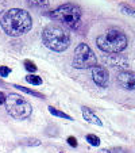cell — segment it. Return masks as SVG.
Returning <instances> with one entry per match:
<instances>
[{
	"mask_svg": "<svg viewBox=\"0 0 135 153\" xmlns=\"http://www.w3.org/2000/svg\"><path fill=\"white\" fill-rule=\"evenodd\" d=\"M97 48L105 53H120L126 49L127 46V37L124 33L119 31V30H108L96 39Z\"/></svg>",
	"mask_w": 135,
	"mask_h": 153,
	"instance_id": "obj_3",
	"label": "cell"
},
{
	"mask_svg": "<svg viewBox=\"0 0 135 153\" xmlns=\"http://www.w3.org/2000/svg\"><path fill=\"white\" fill-rule=\"evenodd\" d=\"M14 87H15V88H18V90H20V91H23V92L29 94V95L37 96V98H41V99H43V98H45V95H43V94H41V92H38V91L29 90V88H26V87H20V85H14Z\"/></svg>",
	"mask_w": 135,
	"mask_h": 153,
	"instance_id": "obj_12",
	"label": "cell"
},
{
	"mask_svg": "<svg viewBox=\"0 0 135 153\" xmlns=\"http://www.w3.org/2000/svg\"><path fill=\"white\" fill-rule=\"evenodd\" d=\"M6 108L7 113L15 119H26L31 115L32 107L23 96L18 94H10L6 98Z\"/></svg>",
	"mask_w": 135,
	"mask_h": 153,
	"instance_id": "obj_5",
	"label": "cell"
},
{
	"mask_svg": "<svg viewBox=\"0 0 135 153\" xmlns=\"http://www.w3.org/2000/svg\"><path fill=\"white\" fill-rule=\"evenodd\" d=\"M49 111H50V114H52V115H54V117H60V118L68 119V121H73V118L70 115H68V114H65V113H62V111L57 110V108H54L53 106H49Z\"/></svg>",
	"mask_w": 135,
	"mask_h": 153,
	"instance_id": "obj_11",
	"label": "cell"
},
{
	"mask_svg": "<svg viewBox=\"0 0 135 153\" xmlns=\"http://www.w3.org/2000/svg\"><path fill=\"white\" fill-rule=\"evenodd\" d=\"M68 144H69L72 148H76L77 146V140H76L73 136H70L69 138H68Z\"/></svg>",
	"mask_w": 135,
	"mask_h": 153,
	"instance_id": "obj_19",
	"label": "cell"
},
{
	"mask_svg": "<svg viewBox=\"0 0 135 153\" xmlns=\"http://www.w3.org/2000/svg\"><path fill=\"white\" fill-rule=\"evenodd\" d=\"M11 73V69L8 67H0V76L1 77H7Z\"/></svg>",
	"mask_w": 135,
	"mask_h": 153,
	"instance_id": "obj_18",
	"label": "cell"
},
{
	"mask_svg": "<svg viewBox=\"0 0 135 153\" xmlns=\"http://www.w3.org/2000/svg\"><path fill=\"white\" fill-rule=\"evenodd\" d=\"M81 111H83L84 119L88 121L89 123H93V125H96V126H103V122L100 121V118H99V117L96 115L92 110H91V108H88V107L84 106L83 108H81Z\"/></svg>",
	"mask_w": 135,
	"mask_h": 153,
	"instance_id": "obj_9",
	"label": "cell"
},
{
	"mask_svg": "<svg viewBox=\"0 0 135 153\" xmlns=\"http://www.w3.org/2000/svg\"><path fill=\"white\" fill-rule=\"evenodd\" d=\"M6 94L4 92H1V91H0V106H1V104H4L6 103Z\"/></svg>",
	"mask_w": 135,
	"mask_h": 153,
	"instance_id": "obj_21",
	"label": "cell"
},
{
	"mask_svg": "<svg viewBox=\"0 0 135 153\" xmlns=\"http://www.w3.org/2000/svg\"><path fill=\"white\" fill-rule=\"evenodd\" d=\"M43 45L53 52H65L70 45V37L61 26L49 25L42 31Z\"/></svg>",
	"mask_w": 135,
	"mask_h": 153,
	"instance_id": "obj_2",
	"label": "cell"
},
{
	"mask_svg": "<svg viewBox=\"0 0 135 153\" xmlns=\"http://www.w3.org/2000/svg\"><path fill=\"white\" fill-rule=\"evenodd\" d=\"M99 153H114V150H109V149H101V150H99Z\"/></svg>",
	"mask_w": 135,
	"mask_h": 153,
	"instance_id": "obj_22",
	"label": "cell"
},
{
	"mask_svg": "<svg viewBox=\"0 0 135 153\" xmlns=\"http://www.w3.org/2000/svg\"><path fill=\"white\" fill-rule=\"evenodd\" d=\"M4 11H6V1L0 0V16H1V14H4Z\"/></svg>",
	"mask_w": 135,
	"mask_h": 153,
	"instance_id": "obj_20",
	"label": "cell"
},
{
	"mask_svg": "<svg viewBox=\"0 0 135 153\" xmlns=\"http://www.w3.org/2000/svg\"><path fill=\"white\" fill-rule=\"evenodd\" d=\"M85 140L92 145V146H99V145H100V138H99L97 136H95V134H88V136L85 137Z\"/></svg>",
	"mask_w": 135,
	"mask_h": 153,
	"instance_id": "obj_15",
	"label": "cell"
},
{
	"mask_svg": "<svg viewBox=\"0 0 135 153\" xmlns=\"http://www.w3.org/2000/svg\"><path fill=\"white\" fill-rule=\"evenodd\" d=\"M92 77H93V81H95L99 87L105 88V87L108 85L109 75H108V71L104 67H100V65L92 67Z\"/></svg>",
	"mask_w": 135,
	"mask_h": 153,
	"instance_id": "obj_7",
	"label": "cell"
},
{
	"mask_svg": "<svg viewBox=\"0 0 135 153\" xmlns=\"http://www.w3.org/2000/svg\"><path fill=\"white\" fill-rule=\"evenodd\" d=\"M118 83L124 90H135V72L123 71L118 75Z\"/></svg>",
	"mask_w": 135,
	"mask_h": 153,
	"instance_id": "obj_8",
	"label": "cell"
},
{
	"mask_svg": "<svg viewBox=\"0 0 135 153\" xmlns=\"http://www.w3.org/2000/svg\"><path fill=\"white\" fill-rule=\"evenodd\" d=\"M23 65H24V68H26V71H29V72H35V71H37V65L30 60H24Z\"/></svg>",
	"mask_w": 135,
	"mask_h": 153,
	"instance_id": "obj_17",
	"label": "cell"
},
{
	"mask_svg": "<svg viewBox=\"0 0 135 153\" xmlns=\"http://www.w3.org/2000/svg\"><path fill=\"white\" fill-rule=\"evenodd\" d=\"M50 16H52V19L57 20L70 29H76L81 18V8L76 4L66 3L50 12Z\"/></svg>",
	"mask_w": 135,
	"mask_h": 153,
	"instance_id": "obj_4",
	"label": "cell"
},
{
	"mask_svg": "<svg viewBox=\"0 0 135 153\" xmlns=\"http://www.w3.org/2000/svg\"><path fill=\"white\" fill-rule=\"evenodd\" d=\"M107 61H108L109 65L114 68H127L128 67L127 60L124 57H122V56H111Z\"/></svg>",
	"mask_w": 135,
	"mask_h": 153,
	"instance_id": "obj_10",
	"label": "cell"
},
{
	"mask_svg": "<svg viewBox=\"0 0 135 153\" xmlns=\"http://www.w3.org/2000/svg\"><path fill=\"white\" fill-rule=\"evenodd\" d=\"M26 80H27V83L34 84V85H41V84H42V79L37 75H27Z\"/></svg>",
	"mask_w": 135,
	"mask_h": 153,
	"instance_id": "obj_14",
	"label": "cell"
},
{
	"mask_svg": "<svg viewBox=\"0 0 135 153\" xmlns=\"http://www.w3.org/2000/svg\"><path fill=\"white\" fill-rule=\"evenodd\" d=\"M29 3L38 8H46L49 6V0H29Z\"/></svg>",
	"mask_w": 135,
	"mask_h": 153,
	"instance_id": "obj_13",
	"label": "cell"
},
{
	"mask_svg": "<svg viewBox=\"0 0 135 153\" xmlns=\"http://www.w3.org/2000/svg\"><path fill=\"white\" fill-rule=\"evenodd\" d=\"M120 10H122V12H123V14L135 18V10L131 8L130 6H127V4H120Z\"/></svg>",
	"mask_w": 135,
	"mask_h": 153,
	"instance_id": "obj_16",
	"label": "cell"
},
{
	"mask_svg": "<svg viewBox=\"0 0 135 153\" xmlns=\"http://www.w3.org/2000/svg\"><path fill=\"white\" fill-rule=\"evenodd\" d=\"M97 58L95 53L86 43H80L75 49V57H73V68L76 69H85V68H92L96 65Z\"/></svg>",
	"mask_w": 135,
	"mask_h": 153,
	"instance_id": "obj_6",
	"label": "cell"
},
{
	"mask_svg": "<svg viewBox=\"0 0 135 153\" xmlns=\"http://www.w3.org/2000/svg\"><path fill=\"white\" fill-rule=\"evenodd\" d=\"M32 19L24 10L12 8L4 12L1 18V29L10 37H20L31 30Z\"/></svg>",
	"mask_w": 135,
	"mask_h": 153,
	"instance_id": "obj_1",
	"label": "cell"
}]
</instances>
